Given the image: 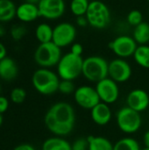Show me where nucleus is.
<instances>
[{
  "label": "nucleus",
  "instance_id": "f257e3e1",
  "mask_svg": "<svg viewBox=\"0 0 149 150\" xmlns=\"http://www.w3.org/2000/svg\"><path fill=\"white\" fill-rule=\"evenodd\" d=\"M44 122L47 128L56 136L69 134L75 127L76 112L71 105L66 102H58L53 105L47 112Z\"/></svg>",
  "mask_w": 149,
  "mask_h": 150
},
{
  "label": "nucleus",
  "instance_id": "f03ea898",
  "mask_svg": "<svg viewBox=\"0 0 149 150\" xmlns=\"http://www.w3.org/2000/svg\"><path fill=\"white\" fill-rule=\"evenodd\" d=\"M59 76L49 69L40 68L32 76V83L34 89L42 95H52L58 91L60 83Z\"/></svg>",
  "mask_w": 149,
  "mask_h": 150
},
{
  "label": "nucleus",
  "instance_id": "7ed1b4c3",
  "mask_svg": "<svg viewBox=\"0 0 149 150\" xmlns=\"http://www.w3.org/2000/svg\"><path fill=\"white\" fill-rule=\"evenodd\" d=\"M83 59L82 56L67 53L57 64V75L61 80L74 81L83 74Z\"/></svg>",
  "mask_w": 149,
  "mask_h": 150
},
{
  "label": "nucleus",
  "instance_id": "20e7f679",
  "mask_svg": "<svg viewBox=\"0 0 149 150\" xmlns=\"http://www.w3.org/2000/svg\"><path fill=\"white\" fill-rule=\"evenodd\" d=\"M109 62L103 57L98 55H91L83 59V76L91 83H98L99 81L108 77Z\"/></svg>",
  "mask_w": 149,
  "mask_h": 150
},
{
  "label": "nucleus",
  "instance_id": "39448f33",
  "mask_svg": "<svg viewBox=\"0 0 149 150\" xmlns=\"http://www.w3.org/2000/svg\"><path fill=\"white\" fill-rule=\"evenodd\" d=\"M85 17L89 22V25L99 30L105 29L111 21V11L104 2L92 0L90 2Z\"/></svg>",
  "mask_w": 149,
  "mask_h": 150
},
{
  "label": "nucleus",
  "instance_id": "423d86ee",
  "mask_svg": "<svg viewBox=\"0 0 149 150\" xmlns=\"http://www.w3.org/2000/svg\"><path fill=\"white\" fill-rule=\"evenodd\" d=\"M61 56V48L53 41L40 44L34 52L35 62L41 68L46 69L57 66Z\"/></svg>",
  "mask_w": 149,
  "mask_h": 150
},
{
  "label": "nucleus",
  "instance_id": "0eeeda50",
  "mask_svg": "<svg viewBox=\"0 0 149 150\" xmlns=\"http://www.w3.org/2000/svg\"><path fill=\"white\" fill-rule=\"evenodd\" d=\"M116 122L120 131L127 134H132L140 130L142 119L140 112L128 106H125L117 112Z\"/></svg>",
  "mask_w": 149,
  "mask_h": 150
},
{
  "label": "nucleus",
  "instance_id": "6e6552de",
  "mask_svg": "<svg viewBox=\"0 0 149 150\" xmlns=\"http://www.w3.org/2000/svg\"><path fill=\"white\" fill-rule=\"evenodd\" d=\"M76 33V28L73 24L68 22L59 23L54 27L52 41L61 48L68 47L74 43Z\"/></svg>",
  "mask_w": 149,
  "mask_h": 150
},
{
  "label": "nucleus",
  "instance_id": "1a4fd4ad",
  "mask_svg": "<svg viewBox=\"0 0 149 150\" xmlns=\"http://www.w3.org/2000/svg\"><path fill=\"white\" fill-rule=\"evenodd\" d=\"M138 44L129 35H119L109 43V47L118 58L126 59L133 56Z\"/></svg>",
  "mask_w": 149,
  "mask_h": 150
},
{
  "label": "nucleus",
  "instance_id": "9d476101",
  "mask_svg": "<svg viewBox=\"0 0 149 150\" xmlns=\"http://www.w3.org/2000/svg\"><path fill=\"white\" fill-rule=\"evenodd\" d=\"M74 99L77 105L86 110H91L101 102L96 88L90 85H82L76 89L74 92Z\"/></svg>",
  "mask_w": 149,
  "mask_h": 150
},
{
  "label": "nucleus",
  "instance_id": "9b49d317",
  "mask_svg": "<svg viewBox=\"0 0 149 150\" xmlns=\"http://www.w3.org/2000/svg\"><path fill=\"white\" fill-rule=\"evenodd\" d=\"M96 91L100 101L107 105L115 103L119 96V88L118 83L109 76L96 83Z\"/></svg>",
  "mask_w": 149,
  "mask_h": 150
},
{
  "label": "nucleus",
  "instance_id": "f8f14e48",
  "mask_svg": "<svg viewBox=\"0 0 149 150\" xmlns=\"http://www.w3.org/2000/svg\"><path fill=\"white\" fill-rule=\"evenodd\" d=\"M132 76L131 65L122 58H116L109 62L108 76L116 83L127 82Z\"/></svg>",
  "mask_w": 149,
  "mask_h": 150
},
{
  "label": "nucleus",
  "instance_id": "ddd939ff",
  "mask_svg": "<svg viewBox=\"0 0 149 150\" xmlns=\"http://www.w3.org/2000/svg\"><path fill=\"white\" fill-rule=\"evenodd\" d=\"M37 5L40 17L50 20L60 18L66 10L64 0H40Z\"/></svg>",
  "mask_w": 149,
  "mask_h": 150
},
{
  "label": "nucleus",
  "instance_id": "4468645a",
  "mask_svg": "<svg viewBox=\"0 0 149 150\" xmlns=\"http://www.w3.org/2000/svg\"><path fill=\"white\" fill-rule=\"evenodd\" d=\"M126 106L140 113L146 111L149 106L148 93L142 89L131 91L126 97Z\"/></svg>",
  "mask_w": 149,
  "mask_h": 150
},
{
  "label": "nucleus",
  "instance_id": "2eb2a0df",
  "mask_svg": "<svg viewBox=\"0 0 149 150\" xmlns=\"http://www.w3.org/2000/svg\"><path fill=\"white\" fill-rule=\"evenodd\" d=\"M90 115L93 122L98 126L107 125L112 117V110L109 107V105L103 102L98 103L90 110Z\"/></svg>",
  "mask_w": 149,
  "mask_h": 150
},
{
  "label": "nucleus",
  "instance_id": "dca6fc26",
  "mask_svg": "<svg viewBox=\"0 0 149 150\" xmlns=\"http://www.w3.org/2000/svg\"><path fill=\"white\" fill-rule=\"evenodd\" d=\"M16 17L25 23H30L36 20V18L40 17L38 5L24 2L17 7Z\"/></svg>",
  "mask_w": 149,
  "mask_h": 150
},
{
  "label": "nucleus",
  "instance_id": "f3484780",
  "mask_svg": "<svg viewBox=\"0 0 149 150\" xmlns=\"http://www.w3.org/2000/svg\"><path fill=\"white\" fill-rule=\"evenodd\" d=\"M18 69L13 59L5 57L0 61V78L4 81H11L18 76Z\"/></svg>",
  "mask_w": 149,
  "mask_h": 150
},
{
  "label": "nucleus",
  "instance_id": "a211bd4d",
  "mask_svg": "<svg viewBox=\"0 0 149 150\" xmlns=\"http://www.w3.org/2000/svg\"><path fill=\"white\" fill-rule=\"evenodd\" d=\"M42 150H72L71 144L61 136L47 139L42 144Z\"/></svg>",
  "mask_w": 149,
  "mask_h": 150
},
{
  "label": "nucleus",
  "instance_id": "6ab92c4d",
  "mask_svg": "<svg viewBox=\"0 0 149 150\" xmlns=\"http://www.w3.org/2000/svg\"><path fill=\"white\" fill-rule=\"evenodd\" d=\"M17 7L11 0H0V22L6 23L16 16Z\"/></svg>",
  "mask_w": 149,
  "mask_h": 150
},
{
  "label": "nucleus",
  "instance_id": "aec40b11",
  "mask_svg": "<svg viewBox=\"0 0 149 150\" xmlns=\"http://www.w3.org/2000/svg\"><path fill=\"white\" fill-rule=\"evenodd\" d=\"M89 143L88 150H113V144L105 137L93 136L87 137Z\"/></svg>",
  "mask_w": 149,
  "mask_h": 150
},
{
  "label": "nucleus",
  "instance_id": "412c9836",
  "mask_svg": "<svg viewBox=\"0 0 149 150\" xmlns=\"http://www.w3.org/2000/svg\"><path fill=\"white\" fill-rule=\"evenodd\" d=\"M133 38L139 45H147L149 42V23L143 21L134 27Z\"/></svg>",
  "mask_w": 149,
  "mask_h": 150
},
{
  "label": "nucleus",
  "instance_id": "4be33fe9",
  "mask_svg": "<svg viewBox=\"0 0 149 150\" xmlns=\"http://www.w3.org/2000/svg\"><path fill=\"white\" fill-rule=\"evenodd\" d=\"M53 31L54 28L47 23H40L37 25L35 29V37L41 43H47L53 40Z\"/></svg>",
  "mask_w": 149,
  "mask_h": 150
},
{
  "label": "nucleus",
  "instance_id": "5701e85b",
  "mask_svg": "<svg viewBox=\"0 0 149 150\" xmlns=\"http://www.w3.org/2000/svg\"><path fill=\"white\" fill-rule=\"evenodd\" d=\"M133 58L139 66L144 69H149L148 45H139L134 52Z\"/></svg>",
  "mask_w": 149,
  "mask_h": 150
},
{
  "label": "nucleus",
  "instance_id": "b1692460",
  "mask_svg": "<svg viewBox=\"0 0 149 150\" xmlns=\"http://www.w3.org/2000/svg\"><path fill=\"white\" fill-rule=\"evenodd\" d=\"M113 150H141L140 143L132 137H125L113 144Z\"/></svg>",
  "mask_w": 149,
  "mask_h": 150
},
{
  "label": "nucleus",
  "instance_id": "393cba45",
  "mask_svg": "<svg viewBox=\"0 0 149 150\" xmlns=\"http://www.w3.org/2000/svg\"><path fill=\"white\" fill-rule=\"evenodd\" d=\"M90 5V0H72L70 11L76 17L85 16Z\"/></svg>",
  "mask_w": 149,
  "mask_h": 150
},
{
  "label": "nucleus",
  "instance_id": "a878e982",
  "mask_svg": "<svg viewBox=\"0 0 149 150\" xmlns=\"http://www.w3.org/2000/svg\"><path fill=\"white\" fill-rule=\"evenodd\" d=\"M126 21L130 25L135 27L143 22V15L139 10H132L126 16Z\"/></svg>",
  "mask_w": 149,
  "mask_h": 150
},
{
  "label": "nucleus",
  "instance_id": "bb28decb",
  "mask_svg": "<svg viewBox=\"0 0 149 150\" xmlns=\"http://www.w3.org/2000/svg\"><path fill=\"white\" fill-rule=\"evenodd\" d=\"M26 98V91L23 88H14L11 91V100L14 104H22Z\"/></svg>",
  "mask_w": 149,
  "mask_h": 150
},
{
  "label": "nucleus",
  "instance_id": "cd10ccee",
  "mask_svg": "<svg viewBox=\"0 0 149 150\" xmlns=\"http://www.w3.org/2000/svg\"><path fill=\"white\" fill-rule=\"evenodd\" d=\"M75 91H76V88H75V84H74L73 81H69V80H61L60 81L58 91H60L61 93H62L64 95H70V94L74 93Z\"/></svg>",
  "mask_w": 149,
  "mask_h": 150
},
{
  "label": "nucleus",
  "instance_id": "c85d7f7f",
  "mask_svg": "<svg viewBox=\"0 0 149 150\" xmlns=\"http://www.w3.org/2000/svg\"><path fill=\"white\" fill-rule=\"evenodd\" d=\"M10 33L14 40H20L26 34V28L22 25H15L11 27Z\"/></svg>",
  "mask_w": 149,
  "mask_h": 150
},
{
  "label": "nucleus",
  "instance_id": "c756f323",
  "mask_svg": "<svg viewBox=\"0 0 149 150\" xmlns=\"http://www.w3.org/2000/svg\"><path fill=\"white\" fill-rule=\"evenodd\" d=\"M72 150H88L89 143L87 138H78L71 144Z\"/></svg>",
  "mask_w": 149,
  "mask_h": 150
},
{
  "label": "nucleus",
  "instance_id": "7c9ffc66",
  "mask_svg": "<svg viewBox=\"0 0 149 150\" xmlns=\"http://www.w3.org/2000/svg\"><path fill=\"white\" fill-rule=\"evenodd\" d=\"M83 52V47L80 43H73L71 45V48H70V53H72L73 54L78 55V56H82V54Z\"/></svg>",
  "mask_w": 149,
  "mask_h": 150
},
{
  "label": "nucleus",
  "instance_id": "2f4dec72",
  "mask_svg": "<svg viewBox=\"0 0 149 150\" xmlns=\"http://www.w3.org/2000/svg\"><path fill=\"white\" fill-rule=\"evenodd\" d=\"M9 107V101L6 98L0 96V114L4 113Z\"/></svg>",
  "mask_w": 149,
  "mask_h": 150
},
{
  "label": "nucleus",
  "instance_id": "473e14b6",
  "mask_svg": "<svg viewBox=\"0 0 149 150\" xmlns=\"http://www.w3.org/2000/svg\"><path fill=\"white\" fill-rule=\"evenodd\" d=\"M76 25L79 27H85V26L89 25V22L87 20V18L85 16L76 17Z\"/></svg>",
  "mask_w": 149,
  "mask_h": 150
},
{
  "label": "nucleus",
  "instance_id": "72a5a7b5",
  "mask_svg": "<svg viewBox=\"0 0 149 150\" xmlns=\"http://www.w3.org/2000/svg\"><path fill=\"white\" fill-rule=\"evenodd\" d=\"M13 150H35V149L30 144L23 143V144H20V145L17 146Z\"/></svg>",
  "mask_w": 149,
  "mask_h": 150
},
{
  "label": "nucleus",
  "instance_id": "f704fd0d",
  "mask_svg": "<svg viewBox=\"0 0 149 150\" xmlns=\"http://www.w3.org/2000/svg\"><path fill=\"white\" fill-rule=\"evenodd\" d=\"M6 53H7L6 47L2 42H0V61L6 57Z\"/></svg>",
  "mask_w": 149,
  "mask_h": 150
},
{
  "label": "nucleus",
  "instance_id": "c9c22d12",
  "mask_svg": "<svg viewBox=\"0 0 149 150\" xmlns=\"http://www.w3.org/2000/svg\"><path fill=\"white\" fill-rule=\"evenodd\" d=\"M143 142L145 145V148H148L149 149V130H148L143 137Z\"/></svg>",
  "mask_w": 149,
  "mask_h": 150
},
{
  "label": "nucleus",
  "instance_id": "e433bc0d",
  "mask_svg": "<svg viewBox=\"0 0 149 150\" xmlns=\"http://www.w3.org/2000/svg\"><path fill=\"white\" fill-rule=\"evenodd\" d=\"M4 35H5V30H4L3 25H2L1 22H0V38H2V37L4 36Z\"/></svg>",
  "mask_w": 149,
  "mask_h": 150
},
{
  "label": "nucleus",
  "instance_id": "4c0bfd02",
  "mask_svg": "<svg viewBox=\"0 0 149 150\" xmlns=\"http://www.w3.org/2000/svg\"><path fill=\"white\" fill-rule=\"evenodd\" d=\"M25 2H26V3H30V4H39V2L40 1V0H24Z\"/></svg>",
  "mask_w": 149,
  "mask_h": 150
},
{
  "label": "nucleus",
  "instance_id": "58836bf2",
  "mask_svg": "<svg viewBox=\"0 0 149 150\" xmlns=\"http://www.w3.org/2000/svg\"><path fill=\"white\" fill-rule=\"evenodd\" d=\"M2 124H3V116L2 114H0V127L2 126Z\"/></svg>",
  "mask_w": 149,
  "mask_h": 150
},
{
  "label": "nucleus",
  "instance_id": "ea45409f",
  "mask_svg": "<svg viewBox=\"0 0 149 150\" xmlns=\"http://www.w3.org/2000/svg\"><path fill=\"white\" fill-rule=\"evenodd\" d=\"M141 150H149L148 148H145V149H141Z\"/></svg>",
  "mask_w": 149,
  "mask_h": 150
},
{
  "label": "nucleus",
  "instance_id": "a19ab883",
  "mask_svg": "<svg viewBox=\"0 0 149 150\" xmlns=\"http://www.w3.org/2000/svg\"><path fill=\"white\" fill-rule=\"evenodd\" d=\"M148 15H149V6H148Z\"/></svg>",
  "mask_w": 149,
  "mask_h": 150
},
{
  "label": "nucleus",
  "instance_id": "79ce46f5",
  "mask_svg": "<svg viewBox=\"0 0 149 150\" xmlns=\"http://www.w3.org/2000/svg\"><path fill=\"white\" fill-rule=\"evenodd\" d=\"M0 92H1V87H0Z\"/></svg>",
  "mask_w": 149,
  "mask_h": 150
},
{
  "label": "nucleus",
  "instance_id": "37998d69",
  "mask_svg": "<svg viewBox=\"0 0 149 150\" xmlns=\"http://www.w3.org/2000/svg\"><path fill=\"white\" fill-rule=\"evenodd\" d=\"M147 1H148V2H149V0H147Z\"/></svg>",
  "mask_w": 149,
  "mask_h": 150
}]
</instances>
